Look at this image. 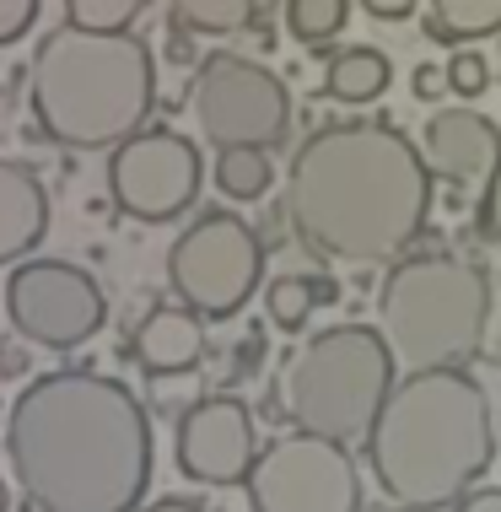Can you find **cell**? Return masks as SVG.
<instances>
[{"instance_id": "30", "label": "cell", "mask_w": 501, "mask_h": 512, "mask_svg": "<svg viewBox=\"0 0 501 512\" xmlns=\"http://www.w3.org/2000/svg\"><path fill=\"white\" fill-rule=\"evenodd\" d=\"M135 512H205V507L189 502V496H157V502H141Z\"/></svg>"}, {"instance_id": "11", "label": "cell", "mask_w": 501, "mask_h": 512, "mask_svg": "<svg viewBox=\"0 0 501 512\" xmlns=\"http://www.w3.org/2000/svg\"><path fill=\"white\" fill-rule=\"evenodd\" d=\"M200 146L178 130H135L108 151V200L114 211L146 221V227H162V221H178L200 200Z\"/></svg>"}, {"instance_id": "20", "label": "cell", "mask_w": 501, "mask_h": 512, "mask_svg": "<svg viewBox=\"0 0 501 512\" xmlns=\"http://www.w3.org/2000/svg\"><path fill=\"white\" fill-rule=\"evenodd\" d=\"M281 22L297 44L308 49H324L345 33L351 22V0H281Z\"/></svg>"}, {"instance_id": "21", "label": "cell", "mask_w": 501, "mask_h": 512, "mask_svg": "<svg viewBox=\"0 0 501 512\" xmlns=\"http://www.w3.org/2000/svg\"><path fill=\"white\" fill-rule=\"evenodd\" d=\"M313 308H318V302H313V281H308V275H291L286 270V275H275V281L264 286V313H270V324L286 329V335H297V329L313 318Z\"/></svg>"}, {"instance_id": "17", "label": "cell", "mask_w": 501, "mask_h": 512, "mask_svg": "<svg viewBox=\"0 0 501 512\" xmlns=\"http://www.w3.org/2000/svg\"><path fill=\"white\" fill-rule=\"evenodd\" d=\"M426 33L442 44H480V38L501 33V0H431Z\"/></svg>"}, {"instance_id": "10", "label": "cell", "mask_w": 501, "mask_h": 512, "mask_svg": "<svg viewBox=\"0 0 501 512\" xmlns=\"http://www.w3.org/2000/svg\"><path fill=\"white\" fill-rule=\"evenodd\" d=\"M254 512H361V475L345 442L286 432L264 442L243 475Z\"/></svg>"}, {"instance_id": "7", "label": "cell", "mask_w": 501, "mask_h": 512, "mask_svg": "<svg viewBox=\"0 0 501 512\" xmlns=\"http://www.w3.org/2000/svg\"><path fill=\"white\" fill-rule=\"evenodd\" d=\"M167 286L205 324L238 318L264 286V238L238 211H200L167 248Z\"/></svg>"}, {"instance_id": "24", "label": "cell", "mask_w": 501, "mask_h": 512, "mask_svg": "<svg viewBox=\"0 0 501 512\" xmlns=\"http://www.w3.org/2000/svg\"><path fill=\"white\" fill-rule=\"evenodd\" d=\"M38 6H44V0H0V49L22 44V38L33 33Z\"/></svg>"}, {"instance_id": "18", "label": "cell", "mask_w": 501, "mask_h": 512, "mask_svg": "<svg viewBox=\"0 0 501 512\" xmlns=\"http://www.w3.org/2000/svg\"><path fill=\"white\" fill-rule=\"evenodd\" d=\"M216 189L227 200H238V205H254L270 195V184H275V162H270V151H259V146H227V151H216Z\"/></svg>"}, {"instance_id": "29", "label": "cell", "mask_w": 501, "mask_h": 512, "mask_svg": "<svg viewBox=\"0 0 501 512\" xmlns=\"http://www.w3.org/2000/svg\"><path fill=\"white\" fill-rule=\"evenodd\" d=\"M167 65H200V54H194V33H184V27L167 33Z\"/></svg>"}, {"instance_id": "16", "label": "cell", "mask_w": 501, "mask_h": 512, "mask_svg": "<svg viewBox=\"0 0 501 512\" xmlns=\"http://www.w3.org/2000/svg\"><path fill=\"white\" fill-rule=\"evenodd\" d=\"M329 71H324V98L345 103V108H361V103H378L394 81V65H388L383 49L372 44H351V49H334L324 54Z\"/></svg>"}, {"instance_id": "25", "label": "cell", "mask_w": 501, "mask_h": 512, "mask_svg": "<svg viewBox=\"0 0 501 512\" xmlns=\"http://www.w3.org/2000/svg\"><path fill=\"white\" fill-rule=\"evenodd\" d=\"M485 195H480V211H475V221H480V238L485 243H501V162L491 173H485Z\"/></svg>"}, {"instance_id": "14", "label": "cell", "mask_w": 501, "mask_h": 512, "mask_svg": "<svg viewBox=\"0 0 501 512\" xmlns=\"http://www.w3.org/2000/svg\"><path fill=\"white\" fill-rule=\"evenodd\" d=\"M211 351L205 340V318L184 308V302H157L146 308V318L130 335V362L146 372V378H173V372H194Z\"/></svg>"}, {"instance_id": "1", "label": "cell", "mask_w": 501, "mask_h": 512, "mask_svg": "<svg viewBox=\"0 0 501 512\" xmlns=\"http://www.w3.org/2000/svg\"><path fill=\"white\" fill-rule=\"evenodd\" d=\"M0 442L11 486L33 512H135L151 491V415L108 372L65 367L27 378Z\"/></svg>"}, {"instance_id": "3", "label": "cell", "mask_w": 501, "mask_h": 512, "mask_svg": "<svg viewBox=\"0 0 501 512\" xmlns=\"http://www.w3.org/2000/svg\"><path fill=\"white\" fill-rule=\"evenodd\" d=\"M361 448L394 507L442 512L496 464L491 394L469 367H415L394 378Z\"/></svg>"}, {"instance_id": "15", "label": "cell", "mask_w": 501, "mask_h": 512, "mask_svg": "<svg viewBox=\"0 0 501 512\" xmlns=\"http://www.w3.org/2000/svg\"><path fill=\"white\" fill-rule=\"evenodd\" d=\"M49 238V189L38 168L0 157V265H17Z\"/></svg>"}, {"instance_id": "19", "label": "cell", "mask_w": 501, "mask_h": 512, "mask_svg": "<svg viewBox=\"0 0 501 512\" xmlns=\"http://www.w3.org/2000/svg\"><path fill=\"white\" fill-rule=\"evenodd\" d=\"M167 11H173V27L194 38H232L254 27L259 0H167Z\"/></svg>"}, {"instance_id": "9", "label": "cell", "mask_w": 501, "mask_h": 512, "mask_svg": "<svg viewBox=\"0 0 501 512\" xmlns=\"http://www.w3.org/2000/svg\"><path fill=\"white\" fill-rule=\"evenodd\" d=\"M0 302H6V324L38 351H76L108 324L103 286L76 259H17Z\"/></svg>"}, {"instance_id": "4", "label": "cell", "mask_w": 501, "mask_h": 512, "mask_svg": "<svg viewBox=\"0 0 501 512\" xmlns=\"http://www.w3.org/2000/svg\"><path fill=\"white\" fill-rule=\"evenodd\" d=\"M27 108L49 146L114 151L157 108V60L135 33H92L60 22L33 44Z\"/></svg>"}, {"instance_id": "34", "label": "cell", "mask_w": 501, "mask_h": 512, "mask_svg": "<svg viewBox=\"0 0 501 512\" xmlns=\"http://www.w3.org/2000/svg\"><path fill=\"white\" fill-rule=\"evenodd\" d=\"M0 383H6V372H0Z\"/></svg>"}, {"instance_id": "6", "label": "cell", "mask_w": 501, "mask_h": 512, "mask_svg": "<svg viewBox=\"0 0 501 512\" xmlns=\"http://www.w3.org/2000/svg\"><path fill=\"white\" fill-rule=\"evenodd\" d=\"M394 389V351L372 324H329L308 335L275 372V415L291 432L334 442L367 437L372 415Z\"/></svg>"}, {"instance_id": "33", "label": "cell", "mask_w": 501, "mask_h": 512, "mask_svg": "<svg viewBox=\"0 0 501 512\" xmlns=\"http://www.w3.org/2000/svg\"><path fill=\"white\" fill-rule=\"evenodd\" d=\"M0 512H11V486H6V475H0Z\"/></svg>"}, {"instance_id": "35", "label": "cell", "mask_w": 501, "mask_h": 512, "mask_svg": "<svg viewBox=\"0 0 501 512\" xmlns=\"http://www.w3.org/2000/svg\"><path fill=\"white\" fill-rule=\"evenodd\" d=\"M399 512H410V507H399Z\"/></svg>"}, {"instance_id": "27", "label": "cell", "mask_w": 501, "mask_h": 512, "mask_svg": "<svg viewBox=\"0 0 501 512\" xmlns=\"http://www.w3.org/2000/svg\"><path fill=\"white\" fill-rule=\"evenodd\" d=\"M410 92H415V98H442V92H448V81H442V65H415Z\"/></svg>"}, {"instance_id": "22", "label": "cell", "mask_w": 501, "mask_h": 512, "mask_svg": "<svg viewBox=\"0 0 501 512\" xmlns=\"http://www.w3.org/2000/svg\"><path fill=\"white\" fill-rule=\"evenodd\" d=\"M65 22L92 27V33H130L135 17L146 11V0H60Z\"/></svg>"}, {"instance_id": "31", "label": "cell", "mask_w": 501, "mask_h": 512, "mask_svg": "<svg viewBox=\"0 0 501 512\" xmlns=\"http://www.w3.org/2000/svg\"><path fill=\"white\" fill-rule=\"evenodd\" d=\"M313 281V302L324 308V302H340V286H334V275H308Z\"/></svg>"}, {"instance_id": "12", "label": "cell", "mask_w": 501, "mask_h": 512, "mask_svg": "<svg viewBox=\"0 0 501 512\" xmlns=\"http://www.w3.org/2000/svg\"><path fill=\"white\" fill-rule=\"evenodd\" d=\"M254 453V410L238 394H200L173 415V464L194 486H243Z\"/></svg>"}, {"instance_id": "26", "label": "cell", "mask_w": 501, "mask_h": 512, "mask_svg": "<svg viewBox=\"0 0 501 512\" xmlns=\"http://www.w3.org/2000/svg\"><path fill=\"white\" fill-rule=\"evenodd\" d=\"M442 512H501V486H485V491H464L453 507Z\"/></svg>"}, {"instance_id": "23", "label": "cell", "mask_w": 501, "mask_h": 512, "mask_svg": "<svg viewBox=\"0 0 501 512\" xmlns=\"http://www.w3.org/2000/svg\"><path fill=\"white\" fill-rule=\"evenodd\" d=\"M442 81H448L453 98H480V92L491 87V65H485V54H475L469 44H458L448 60H442Z\"/></svg>"}, {"instance_id": "5", "label": "cell", "mask_w": 501, "mask_h": 512, "mask_svg": "<svg viewBox=\"0 0 501 512\" xmlns=\"http://www.w3.org/2000/svg\"><path fill=\"white\" fill-rule=\"evenodd\" d=\"M378 335L394 362L469 367L491 335V275L458 254H399L378 286Z\"/></svg>"}, {"instance_id": "2", "label": "cell", "mask_w": 501, "mask_h": 512, "mask_svg": "<svg viewBox=\"0 0 501 512\" xmlns=\"http://www.w3.org/2000/svg\"><path fill=\"white\" fill-rule=\"evenodd\" d=\"M431 168L394 124H324L291 151L281 216L297 243L334 265H394L426 232Z\"/></svg>"}, {"instance_id": "13", "label": "cell", "mask_w": 501, "mask_h": 512, "mask_svg": "<svg viewBox=\"0 0 501 512\" xmlns=\"http://www.w3.org/2000/svg\"><path fill=\"white\" fill-rule=\"evenodd\" d=\"M421 162L442 184H485V173L501 162V124L480 108H437L421 130Z\"/></svg>"}, {"instance_id": "32", "label": "cell", "mask_w": 501, "mask_h": 512, "mask_svg": "<svg viewBox=\"0 0 501 512\" xmlns=\"http://www.w3.org/2000/svg\"><path fill=\"white\" fill-rule=\"evenodd\" d=\"M254 367H259V335H248V340L238 345V372L248 378V372H254Z\"/></svg>"}, {"instance_id": "28", "label": "cell", "mask_w": 501, "mask_h": 512, "mask_svg": "<svg viewBox=\"0 0 501 512\" xmlns=\"http://www.w3.org/2000/svg\"><path fill=\"white\" fill-rule=\"evenodd\" d=\"M361 11L378 22H405V17H415V0H361Z\"/></svg>"}, {"instance_id": "8", "label": "cell", "mask_w": 501, "mask_h": 512, "mask_svg": "<svg viewBox=\"0 0 501 512\" xmlns=\"http://www.w3.org/2000/svg\"><path fill=\"white\" fill-rule=\"evenodd\" d=\"M189 114L216 151H227V146L275 151L291 130V92L270 65L221 49L194 65Z\"/></svg>"}]
</instances>
